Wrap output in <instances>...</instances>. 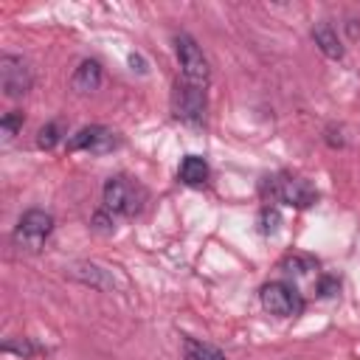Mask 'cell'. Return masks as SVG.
Listing matches in <instances>:
<instances>
[{"mask_svg": "<svg viewBox=\"0 0 360 360\" xmlns=\"http://www.w3.org/2000/svg\"><path fill=\"white\" fill-rule=\"evenodd\" d=\"M101 202L110 217H135L146 202V188L129 174H112L104 183Z\"/></svg>", "mask_w": 360, "mask_h": 360, "instance_id": "1", "label": "cell"}, {"mask_svg": "<svg viewBox=\"0 0 360 360\" xmlns=\"http://www.w3.org/2000/svg\"><path fill=\"white\" fill-rule=\"evenodd\" d=\"M259 191H262L264 200L284 202V205H292V208H309V205L318 202V191L304 177H295V174H287V172L264 177Z\"/></svg>", "mask_w": 360, "mask_h": 360, "instance_id": "2", "label": "cell"}, {"mask_svg": "<svg viewBox=\"0 0 360 360\" xmlns=\"http://www.w3.org/2000/svg\"><path fill=\"white\" fill-rule=\"evenodd\" d=\"M174 53H177V65H180V79L188 82V84H197V87H205L208 90L211 68H208V59H205L202 48L197 45V39L191 34L180 31L174 37Z\"/></svg>", "mask_w": 360, "mask_h": 360, "instance_id": "3", "label": "cell"}, {"mask_svg": "<svg viewBox=\"0 0 360 360\" xmlns=\"http://www.w3.org/2000/svg\"><path fill=\"white\" fill-rule=\"evenodd\" d=\"M53 231V217L42 208H31L20 217L14 228V245L20 250H39Z\"/></svg>", "mask_w": 360, "mask_h": 360, "instance_id": "4", "label": "cell"}, {"mask_svg": "<svg viewBox=\"0 0 360 360\" xmlns=\"http://www.w3.org/2000/svg\"><path fill=\"white\" fill-rule=\"evenodd\" d=\"M262 298V307L270 312V315H278V318H295L301 309H304V298L295 287L284 284V281H270L262 287L259 292Z\"/></svg>", "mask_w": 360, "mask_h": 360, "instance_id": "5", "label": "cell"}, {"mask_svg": "<svg viewBox=\"0 0 360 360\" xmlns=\"http://www.w3.org/2000/svg\"><path fill=\"white\" fill-rule=\"evenodd\" d=\"M172 110L183 124L197 127L205 115V87H197V84L177 79L174 93H172Z\"/></svg>", "mask_w": 360, "mask_h": 360, "instance_id": "6", "label": "cell"}, {"mask_svg": "<svg viewBox=\"0 0 360 360\" xmlns=\"http://www.w3.org/2000/svg\"><path fill=\"white\" fill-rule=\"evenodd\" d=\"M34 84V76H31V68L22 56H14V53H3L0 56V87L8 98H20L31 90Z\"/></svg>", "mask_w": 360, "mask_h": 360, "instance_id": "7", "label": "cell"}, {"mask_svg": "<svg viewBox=\"0 0 360 360\" xmlns=\"http://www.w3.org/2000/svg\"><path fill=\"white\" fill-rule=\"evenodd\" d=\"M121 138L110 129V127H101V124H90V127H82L70 141H68V149L70 152H90V155H107L112 149H118Z\"/></svg>", "mask_w": 360, "mask_h": 360, "instance_id": "8", "label": "cell"}, {"mask_svg": "<svg viewBox=\"0 0 360 360\" xmlns=\"http://www.w3.org/2000/svg\"><path fill=\"white\" fill-rule=\"evenodd\" d=\"M101 84V65L96 59H82L79 68L70 76V87L76 93H93Z\"/></svg>", "mask_w": 360, "mask_h": 360, "instance_id": "9", "label": "cell"}, {"mask_svg": "<svg viewBox=\"0 0 360 360\" xmlns=\"http://www.w3.org/2000/svg\"><path fill=\"white\" fill-rule=\"evenodd\" d=\"M177 177H180V183H186V186H205V180H208V163H205L200 155H186V158L180 160Z\"/></svg>", "mask_w": 360, "mask_h": 360, "instance_id": "10", "label": "cell"}, {"mask_svg": "<svg viewBox=\"0 0 360 360\" xmlns=\"http://www.w3.org/2000/svg\"><path fill=\"white\" fill-rule=\"evenodd\" d=\"M312 39H315V45L321 48L323 56H329V59H340L343 56V45L338 39V31L329 22H318L312 28Z\"/></svg>", "mask_w": 360, "mask_h": 360, "instance_id": "11", "label": "cell"}, {"mask_svg": "<svg viewBox=\"0 0 360 360\" xmlns=\"http://www.w3.org/2000/svg\"><path fill=\"white\" fill-rule=\"evenodd\" d=\"M70 276H73L76 281H82V284H90L93 290H110V287H112V278H110L98 264L82 262V264H76V267L70 270Z\"/></svg>", "mask_w": 360, "mask_h": 360, "instance_id": "12", "label": "cell"}, {"mask_svg": "<svg viewBox=\"0 0 360 360\" xmlns=\"http://www.w3.org/2000/svg\"><path fill=\"white\" fill-rule=\"evenodd\" d=\"M183 360H225V354L211 343L183 335Z\"/></svg>", "mask_w": 360, "mask_h": 360, "instance_id": "13", "label": "cell"}, {"mask_svg": "<svg viewBox=\"0 0 360 360\" xmlns=\"http://www.w3.org/2000/svg\"><path fill=\"white\" fill-rule=\"evenodd\" d=\"M259 231L267 236V233H276L278 231V225H281V214H278V208L276 205H264L262 211H259Z\"/></svg>", "mask_w": 360, "mask_h": 360, "instance_id": "14", "label": "cell"}, {"mask_svg": "<svg viewBox=\"0 0 360 360\" xmlns=\"http://www.w3.org/2000/svg\"><path fill=\"white\" fill-rule=\"evenodd\" d=\"M59 141H62V124L59 121H51V124H45L39 129V138H37L39 149H53Z\"/></svg>", "mask_w": 360, "mask_h": 360, "instance_id": "15", "label": "cell"}, {"mask_svg": "<svg viewBox=\"0 0 360 360\" xmlns=\"http://www.w3.org/2000/svg\"><path fill=\"white\" fill-rule=\"evenodd\" d=\"M22 121H25V115H22L20 110L6 112V115L0 118V129H3V135H6V138H14V135L22 129Z\"/></svg>", "mask_w": 360, "mask_h": 360, "instance_id": "16", "label": "cell"}, {"mask_svg": "<svg viewBox=\"0 0 360 360\" xmlns=\"http://www.w3.org/2000/svg\"><path fill=\"white\" fill-rule=\"evenodd\" d=\"M3 352H6V354H14V352H17V354H20L22 360H25V357H31V354H37L39 349H37V346H34V343H31L28 338H22V340H6V346H3Z\"/></svg>", "mask_w": 360, "mask_h": 360, "instance_id": "17", "label": "cell"}, {"mask_svg": "<svg viewBox=\"0 0 360 360\" xmlns=\"http://www.w3.org/2000/svg\"><path fill=\"white\" fill-rule=\"evenodd\" d=\"M284 267H295V273H307V270H312V267H315V262H312V259L292 256V259H287V262H284Z\"/></svg>", "mask_w": 360, "mask_h": 360, "instance_id": "18", "label": "cell"}, {"mask_svg": "<svg viewBox=\"0 0 360 360\" xmlns=\"http://www.w3.org/2000/svg\"><path fill=\"white\" fill-rule=\"evenodd\" d=\"M332 290H338L335 278H321V295H332Z\"/></svg>", "mask_w": 360, "mask_h": 360, "instance_id": "19", "label": "cell"}]
</instances>
